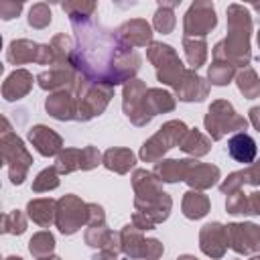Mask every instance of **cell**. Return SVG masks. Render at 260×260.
<instances>
[{
  "label": "cell",
  "instance_id": "obj_55",
  "mask_svg": "<svg viewBox=\"0 0 260 260\" xmlns=\"http://www.w3.org/2000/svg\"><path fill=\"white\" fill-rule=\"evenodd\" d=\"M4 260H22V258H20V256H6Z\"/></svg>",
  "mask_w": 260,
  "mask_h": 260
},
{
  "label": "cell",
  "instance_id": "obj_22",
  "mask_svg": "<svg viewBox=\"0 0 260 260\" xmlns=\"http://www.w3.org/2000/svg\"><path fill=\"white\" fill-rule=\"evenodd\" d=\"M83 240H85L87 246L98 248V250H110V252H116V254L122 252L120 232L116 234V232H112L106 225H91V228H87L85 234H83Z\"/></svg>",
  "mask_w": 260,
  "mask_h": 260
},
{
  "label": "cell",
  "instance_id": "obj_8",
  "mask_svg": "<svg viewBox=\"0 0 260 260\" xmlns=\"http://www.w3.org/2000/svg\"><path fill=\"white\" fill-rule=\"evenodd\" d=\"M205 130L211 140H221L228 132H244L248 128V120L240 116L232 102L228 100H215L211 102L205 118H203Z\"/></svg>",
  "mask_w": 260,
  "mask_h": 260
},
{
  "label": "cell",
  "instance_id": "obj_19",
  "mask_svg": "<svg viewBox=\"0 0 260 260\" xmlns=\"http://www.w3.org/2000/svg\"><path fill=\"white\" fill-rule=\"evenodd\" d=\"M32 73L26 69H14L2 83V98L6 102H16L22 100L24 95H28V91L32 89Z\"/></svg>",
  "mask_w": 260,
  "mask_h": 260
},
{
  "label": "cell",
  "instance_id": "obj_3",
  "mask_svg": "<svg viewBox=\"0 0 260 260\" xmlns=\"http://www.w3.org/2000/svg\"><path fill=\"white\" fill-rule=\"evenodd\" d=\"M228 37L211 49L213 61H225L234 67H248L252 59L250 37H252V16L248 6L230 4L228 10Z\"/></svg>",
  "mask_w": 260,
  "mask_h": 260
},
{
  "label": "cell",
  "instance_id": "obj_2",
  "mask_svg": "<svg viewBox=\"0 0 260 260\" xmlns=\"http://www.w3.org/2000/svg\"><path fill=\"white\" fill-rule=\"evenodd\" d=\"M132 187H134L132 223L140 232L154 230L171 215L173 209L171 195L162 191L160 181L152 175V171L146 169H136L132 173Z\"/></svg>",
  "mask_w": 260,
  "mask_h": 260
},
{
  "label": "cell",
  "instance_id": "obj_23",
  "mask_svg": "<svg viewBox=\"0 0 260 260\" xmlns=\"http://www.w3.org/2000/svg\"><path fill=\"white\" fill-rule=\"evenodd\" d=\"M256 152H258L256 140H254L248 132H236V134L228 140V154H230L236 162H242V165L248 167V165L254 162Z\"/></svg>",
  "mask_w": 260,
  "mask_h": 260
},
{
  "label": "cell",
  "instance_id": "obj_9",
  "mask_svg": "<svg viewBox=\"0 0 260 260\" xmlns=\"http://www.w3.org/2000/svg\"><path fill=\"white\" fill-rule=\"evenodd\" d=\"M87 215H89L87 203L81 201L77 195L67 193L61 199H57L55 225L63 236H73L83 225H87Z\"/></svg>",
  "mask_w": 260,
  "mask_h": 260
},
{
  "label": "cell",
  "instance_id": "obj_21",
  "mask_svg": "<svg viewBox=\"0 0 260 260\" xmlns=\"http://www.w3.org/2000/svg\"><path fill=\"white\" fill-rule=\"evenodd\" d=\"M217 181H219V167L209 165V162H199V160H193V165L185 177V183L195 191L209 189Z\"/></svg>",
  "mask_w": 260,
  "mask_h": 260
},
{
  "label": "cell",
  "instance_id": "obj_12",
  "mask_svg": "<svg viewBox=\"0 0 260 260\" xmlns=\"http://www.w3.org/2000/svg\"><path fill=\"white\" fill-rule=\"evenodd\" d=\"M228 242L230 248L240 254V256H248V254H258L260 252V225L252 223V221H242V223H228Z\"/></svg>",
  "mask_w": 260,
  "mask_h": 260
},
{
  "label": "cell",
  "instance_id": "obj_13",
  "mask_svg": "<svg viewBox=\"0 0 260 260\" xmlns=\"http://www.w3.org/2000/svg\"><path fill=\"white\" fill-rule=\"evenodd\" d=\"M199 248L201 252L211 258V260H219L225 256L230 242H228V228L219 221H209L201 228L199 232Z\"/></svg>",
  "mask_w": 260,
  "mask_h": 260
},
{
  "label": "cell",
  "instance_id": "obj_17",
  "mask_svg": "<svg viewBox=\"0 0 260 260\" xmlns=\"http://www.w3.org/2000/svg\"><path fill=\"white\" fill-rule=\"evenodd\" d=\"M116 32L130 47H148L152 43V26L144 18H130L122 22Z\"/></svg>",
  "mask_w": 260,
  "mask_h": 260
},
{
  "label": "cell",
  "instance_id": "obj_58",
  "mask_svg": "<svg viewBox=\"0 0 260 260\" xmlns=\"http://www.w3.org/2000/svg\"><path fill=\"white\" fill-rule=\"evenodd\" d=\"M258 49H260V30H258Z\"/></svg>",
  "mask_w": 260,
  "mask_h": 260
},
{
  "label": "cell",
  "instance_id": "obj_32",
  "mask_svg": "<svg viewBox=\"0 0 260 260\" xmlns=\"http://www.w3.org/2000/svg\"><path fill=\"white\" fill-rule=\"evenodd\" d=\"M61 8L69 16L71 24H77V22L91 20L95 16L98 4L95 2H85V0H71V2H61Z\"/></svg>",
  "mask_w": 260,
  "mask_h": 260
},
{
  "label": "cell",
  "instance_id": "obj_42",
  "mask_svg": "<svg viewBox=\"0 0 260 260\" xmlns=\"http://www.w3.org/2000/svg\"><path fill=\"white\" fill-rule=\"evenodd\" d=\"M225 209L232 215H250V201L248 195L244 191H236L232 195H228L225 199Z\"/></svg>",
  "mask_w": 260,
  "mask_h": 260
},
{
  "label": "cell",
  "instance_id": "obj_54",
  "mask_svg": "<svg viewBox=\"0 0 260 260\" xmlns=\"http://www.w3.org/2000/svg\"><path fill=\"white\" fill-rule=\"evenodd\" d=\"M39 260H61V258L55 256V254H51V256H45V258H39Z\"/></svg>",
  "mask_w": 260,
  "mask_h": 260
},
{
  "label": "cell",
  "instance_id": "obj_41",
  "mask_svg": "<svg viewBox=\"0 0 260 260\" xmlns=\"http://www.w3.org/2000/svg\"><path fill=\"white\" fill-rule=\"evenodd\" d=\"M57 187H59V173H57L55 167L43 169L32 181V191L35 193H47V191H53Z\"/></svg>",
  "mask_w": 260,
  "mask_h": 260
},
{
  "label": "cell",
  "instance_id": "obj_15",
  "mask_svg": "<svg viewBox=\"0 0 260 260\" xmlns=\"http://www.w3.org/2000/svg\"><path fill=\"white\" fill-rule=\"evenodd\" d=\"M28 142L41 156H57L63 150V138L45 124H37L28 130Z\"/></svg>",
  "mask_w": 260,
  "mask_h": 260
},
{
  "label": "cell",
  "instance_id": "obj_5",
  "mask_svg": "<svg viewBox=\"0 0 260 260\" xmlns=\"http://www.w3.org/2000/svg\"><path fill=\"white\" fill-rule=\"evenodd\" d=\"M71 93L77 100V118L75 120L77 122H89L95 116H102L106 112L110 100L114 98V87L91 83L79 75Z\"/></svg>",
  "mask_w": 260,
  "mask_h": 260
},
{
  "label": "cell",
  "instance_id": "obj_50",
  "mask_svg": "<svg viewBox=\"0 0 260 260\" xmlns=\"http://www.w3.org/2000/svg\"><path fill=\"white\" fill-rule=\"evenodd\" d=\"M248 201H250V215H260V193H250Z\"/></svg>",
  "mask_w": 260,
  "mask_h": 260
},
{
  "label": "cell",
  "instance_id": "obj_52",
  "mask_svg": "<svg viewBox=\"0 0 260 260\" xmlns=\"http://www.w3.org/2000/svg\"><path fill=\"white\" fill-rule=\"evenodd\" d=\"M93 260H118V254L116 252H110V250H100V254Z\"/></svg>",
  "mask_w": 260,
  "mask_h": 260
},
{
  "label": "cell",
  "instance_id": "obj_26",
  "mask_svg": "<svg viewBox=\"0 0 260 260\" xmlns=\"http://www.w3.org/2000/svg\"><path fill=\"white\" fill-rule=\"evenodd\" d=\"M26 215L41 228H49L51 223H55V215H57V201L51 197H39V199H30L26 203Z\"/></svg>",
  "mask_w": 260,
  "mask_h": 260
},
{
  "label": "cell",
  "instance_id": "obj_28",
  "mask_svg": "<svg viewBox=\"0 0 260 260\" xmlns=\"http://www.w3.org/2000/svg\"><path fill=\"white\" fill-rule=\"evenodd\" d=\"M209 197L201 191H195V189H189L185 195H183V201H181V209H183V215L187 219H201L209 213Z\"/></svg>",
  "mask_w": 260,
  "mask_h": 260
},
{
  "label": "cell",
  "instance_id": "obj_6",
  "mask_svg": "<svg viewBox=\"0 0 260 260\" xmlns=\"http://www.w3.org/2000/svg\"><path fill=\"white\" fill-rule=\"evenodd\" d=\"M146 59L154 65V71H156V79L173 89L179 87V83L183 81L185 73H187V67L183 65V61L179 59V53L167 45V43H160V41H152L148 47H146Z\"/></svg>",
  "mask_w": 260,
  "mask_h": 260
},
{
  "label": "cell",
  "instance_id": "obj_45",
  "mask_svg": "<svg viewBox=\"0 0 260 260\" xmlns=\"http://www.w3.org/2000/svg\"><path fill=\"white\" fill-rule=\"evenodd\" d=\"M165 252V246L156 238H146L142 248V260H158Z\"/></svg>",
  "mask_w": 260,
  "mask_h": 260
},
{
  "label": "cell",
  "instance_id": "obj_40",
  "mask_svg": "<svg viewBox=\"0 0 260 260\" xmlns=\"http://www.w3.org/2000/svg\"><path fill=\"white\" fill-rule=\"evenodd\" d=\"M51 18H53V14H51L49 4L37 2V4L30 6L26 20H28V26H32V28H37V30H43V28H47V26L51 24Z\"/></svg>",
  "mask_w": 260,
  "mask_h": 260
},
{
  "label": "cell",
  "instance_id": "obj_25",
  "mask_svg": "<svg viewBox=\"0 0 260 260\" xmlns=\"http://www.w3.org/2000/svg\"><path fill=\"white\" fill-rule=\"evenodd\" d=\"M102 165L112 171V173H118V175H126L134 169L136 165V154L130 150V148H122V146H114V148H108L104 152V160Z\"/></svg>",
  "mask_w": 260,
  "mask_h": 260
},
{
  "label": "cell",
  "instance_id": "obj_27",
  "mask_svg": "<svg viewBox=\"0 0 260 260\" xmlns=\"http://www.w3.org/2000/svg\"><path fill=\"white\" fill-rule=\"evenodd\" d=\"M37 53H39V43L30 39H16L6 49V61L10 65H24L30 61L37 63Z\"/></svg>",
  "mask_w": 260,
  "mask_h": 260
},
{
  "label": "cell",
  "instance_id": "obj_39",
  "mask_svg": "<svg viewBox=\"0 0 260 260\" xmlns=\"http://www.w3.org/2000/svg\"><path fill=\"white\" fill-rule=\"evenodd\" d=\"M26 232V215L20 209H12L2 215V234L20 236Z\"/></svg>",
  "mask_w": 260,
  "mask_h": 260
},
{
  "label": "cell",
  "instance_id": "obj_10",
  "mask_svg": "<svg viewBox=\"0 0 260 260\" xmlns=\"http://www.w3.org/2000/svg\"><path fill=\"white\" fill-rule=\"evenodd\" d=\"M217 26V14L213 2L197 0L189 6L183 16V37L185 39H205Z\"/></svg>",
  "mask_w": 260,
  "mask_h": 260
},
{
  "label": "cell",
  "instance_id": "obj_51",
  "mask_svg": "<svg viewBox=\"0 0 260 260\" xmlns=\"http://www.w3.org/2000/svg\"><path fill=\"white\" fill-rule=\"evenodd\" d=\"M250 124L260 132V106H254V108H250Z\"/></svg>",
  "mask_w": 260,
  "mask_h": 260
},
{
  "label": "cell",
  "instance_id": "obj_57",
  "mask_svg": "<svg viewBox=\"0 0 260 260\" xmlns=\"http://www.w3.org/2000/svg\"><path fill=\"white\" fill-rule=\"evenodd\" d=\"M250 260H260V254H254V256H252Z\"/></svg>",
  "mask_w": 260,
  "mask_h": 260
},
{
  "label": "cell",
  "instance_id": "obj_38",
  "mask_svg": "<svg viewBox=\"0 0 260 260\" xmlns=\"http://www.w3.org/2000/svg\"><path fill=\"white\" fill-rule=\"evenodd\" d=\"M236 67L225 61H213L207 69L209 85H228L232 79H236Z\"/></svg>",
  "mask_w": 260,
  "mask_h": 260
},
{
  "label": "cell",
  "instance_id": "obj_35",
  "mask_svg": "<svg viewBox=\"0 0 260 260\" xmlns=\"http://www.w3.org/2000/svg\"><path fill=\"white\" fill-rule=\"evenodd\" d=\"M236 85L246 100H254L260 95V77L252 67H244L236 73Z\"/></svg>",
  "mask_w": 260,
  "mask_h": 260
},
{
  "label": "cell",
  "instance_id": "obj_33",
  "mask_svg": "<svg viewBox=\"0 0 260 260\" xmlns=\"http://www.w3.org/2000/svg\"><path fill=\"white\" fill-rule=\"evenodd\" d=\"M51 49H53V57H55V65H71V59H73V51H75V41L65 35V32H59L51 39Z\"/></svg>",
  "mask_w": 260,
  "mask_h": 260
},
{
  "label": "cell",
  "instance_id": "obj_24",
  "mask_svg": "<svg viewBox=\"0 0 260 260\" xmlns=\"http://www.w3.org/2000/svg\"><path fill=\"white\" fill-rule=\"evenodd\" d=\"M177 106L175 98L162 89V87H148L146 95H144V114L148 116V120H152L156 114H167L173 112Z\"/></svg>",
  "mask_w": 260,
  "mask_h": 260
},
{
  "label": "cell",
  "instance_id": "obj_34",
  "mask_svg": "<svg viewBox=\"0 0 260 260\" xmlns=\"http://www.w3.org/2000/svg\"><path fill=\"white\" fill-rule=\"evenodd\" d=\"M183 49H185L187 63L191 65L193 71H197L199 67L205 65V61H207V43H205V39H185L183 37Z\"/></svg>",
  "mask_w": 260,
  "mask_h": 260
},
{
  "label": "cell",
  "instance_id": "obj_56",
  "mask_svg": "<svg viewBox=\"0 0 260 260\" xmlns=\"http://www.w3.org/2000/svg\"><path fill=\"white\" fill-rule=\"evenodd\" d=\"M252 8H254L256 12H260V4H258V2H256V4H252Z\"/></svg>",
  "mask_w": 260,
  "mask_h": 260
},
{
  "label": "cell",
  "instance_id": "obj_31",
  "mask_svg": "<svg viewBox=\"0 0 260 260\" xmlns=\"http://www.w3.org/2000/svg\"><path fill=\"white\" fill-rule=\"evenodd\" d=\"M181 0H175V2H165L160 0L158 2V8L154 12V18H152V26L162 32V35H169L173 32L175 24H177V18H175V8L179 6Z\"/></svg>",
  "mask_w": 260,
  "mask_h": 260
},
{
  "label": "cell",
  "instance_id": "obj_43",
  "mask_svg": "<svg viewBox=\"0 0 260 260\" xmlns=\"http://www.w3.org/2000/svg\"><path fill=\"white\" fill-rule=\"evenodd\" d=\"M104 160V154L98 150V146H83L81 148V171H91Z\"/></svg>",
  "mask_w": 260,
  "mask_h": 260
},
{
  "label": "cell",
  "instance_id": "obj_29",
  "mask_svg": "<svg viewBox=\"0 0 260 260\" xmlns=\"http://www.w3.org/2000/svg\"><path fill=\"white\" fill-rule=\"evenodd\" d=\"M144 236L142 232L130 221L120 230V242H122V254L128 256L130 260L142 258V248H144Z\"/></svg>",
  "mask_w": 260,
  "mask_h": 260
},
{
  "label": "cell",
  "instance_id": "obj_30",
  "mask_svg": "<svg viewBox=\"0 0 260 260\" xmlns=\"http://www.w3.org/2000/svg\"><path fill=\"white\" fill-rule=\"evenodd\" d=\"M179 148H181L185 154H189V156H193V158H199V156H205V154L211 150V140H209L201 130L189 128L187 134H185V138H183V142L179 144Z\"/></svg>",
  "mask_w": 260,
  "mask_h": 260
},
{
  "label": "cell",
  "instance_id": "obj_47",
  "mask_svg": "<svg viewBox=\"0 0 260 260\" xmlns=\"http://www.w3.org/2000/svg\"><path fill=\"white\" fill-rule=\"evenodd\" d=\"M240 173H242L244 185H252V187H258L260 185V160H254L252 165H248Z\"/></svg>",
  "mask_w": 260,
  "mask_h": 260
},
{
  "label": "cell",
  "instance_id": "obj_48",
  "mask_svg": "<svg viewBox=\"0 0 260 260\" xmlns=\"http://www.w3.org/2000/svg\"><path fill=\"white\" fill-rule=\"evenodd\" d=\"M89 215H87V228L91 225H106V211L98 203H87Z\"/></svg>",
  "mask_w": 260,
  "mask_h": 260
},
{
  "label": "cell",
  "instance_id": "obj_16",
  "mask_svg": "<svg viewBox=\"0 0 260 260\" xmlns=\"http://www.w3.org/2000/svg\"><path fill=\"white\" fill-rule=\"evenodd\" d=\"M45 110H47V114L51 118H55L59 122L75 120L77 118V100L69 89L53 91L45 100Z\"/></svg>",
  "mask_w": 260,
  "mask_h": 260
},
{
  "label": "cell",
  "instance_id": "obj_14",
  "mask_svg": "<svg viewBox=\"0 0 260 260\" xmlns=\"http://www.w3.org/2000/svg\"><path fill=\"white\" fill-rule=\"evenodd\" d=\"M77 77H79V73H77L71 65H65V67L53 65V67H49L47 71H41V73L37 75V83H39L41 89L51 91V93H53V91H63V89L73 91Z\"/></svg>",
  "mask_w": 260,
  "mask_h": 260
},
{
  "label": "cell",
  "instance_id": "obj_44",
  "mask_svg": "<svg viewBox=\"0 0 260 260\" xmlns=\"http://www.w3.org/2000/svg\"><path fill=\"white\" fill-rule=\"evenodd\" d=\"M242 187H244V179H242V173H240V171L230 173V175L219 183V191H221L223 195H232V193H236V191H242Z\"/></svg>",
  "mask_w": 260,
  "mask_h": 260
},
{
  "label": "cell",
  "instance_id": "obj_36",
  "mask_svg": "<svg viewBox=\"0 0 260 260\" xmlns=\"http://www.w3.org/2000/svg\"><path fill=\"white\" fill-rule=\"evenodd\" d=\"M59 175H69L81 169V148H63L55 156V165Z\"/></svg>",
  "mask_w": 260,
  "mask_h": 260
},
{
  "label": "cell",
  "instance_id": "obj_37",
  "mask_svg": "<svg viewBox=\"0 0 260 260\" xmlns=\"http://www.w3.org/2000/svg\"><path fill=\"white\" fill-rule=\"evenodd\" d=\"M55 250V236L47 230L43 232H37L32 234V238L28 240V252L39 260V258H45V256H51Z\"/></svg>",
  "mask_w": 260,
  "mask_h": 260
},
{
  "label": "cell",
  "instance_id": "obj_46",
  "mask_svg": "<svg viewBox=\"0 0 260 260\" xmlns=\"http://www.w3.org/2000/svg\"><path fill=\"white\" fill-rule=\"evenodd\" d=\"M22 10V2H16V0H2L0 2V18L2 20H12L20 14Z\"/></svg>",
  "mask_w": 260,
  "mask_h": 260
},
{
  "label": "cell",
  "instance_id": "obj_4",
  "mask_svg": "<svg viewBox=\"0 0 260 260\" xmlns=\"http://www.w3.org/2000/svg\"><path fill=\"white\" fill-rule=\"evenodd\" d=\"M2 124H4V130L0 136V150H2V158L8 167V177H10L12 185H22L28 175V169L32 165V154L24 146L22 138L10 130V124L6 118H2Z\"/></svg>",
  "mask_w": 260,
  "mask_h": 260
},
{
  "label": "cell",
  "instance_id": "obj_53",
  "mask_svg": "<svg viewBox=\"0 0 260 260\" xmlns=\"http://www.w3.org/2000/svg\"><path fill=\"white\" fill-rule=\"evenodd\" d=\"M177 260H197L195 256H191V254H183V256H179Z\"/></svg>",
  "mask_w": 260,
  "mask_h": 260
},
{
  "label": "cell",
  "instance_id": "obj_1",
  "mask_svg": "<svg viewBox=\"0 0 260 260\" xmlns=\"http://www.w3.org/2000/svg\"><path fill=\"white\" fill-rule=\"evenodd\" d=\"M73 26L75 51L71 67L91 83L100 85H124L134 79L140 69V55L134 47L126 45L116 30L106 28L95 20L77 22Z\"/></svg>",
  "mask_w": 260,
  "mask_h": 260
},
{
  "label": "cell",
  "instance_id": "obj_7",
  "mask_svg": "<svg viewBox=\"0 0 260 260\" xmlns=\"http://www.w3.org/2000/svg\"><path fill=\"white\" fill-rule=\"evenodd\" d=\"M187 130L189 128H187V124L183 120H169V122H165L148 140L142 142L140 152H138L140 160L156 165L158 160H162V156L171 148H175V146H179L183 142Z\"/></svg>",
  "mask_w": 260,
  "mask_h": 260
},
{
  "label": "cell",
  "instance_id": "obj_11",
  "mask_svg": "<svg viewBox=\"0 0 260 260\" xmlns=\"http://www.w3.org/2000/svg\"><path fill=\"white\" fill-rule=\"evenodd\" d=\"M146 83L138 77L130 79L122 87V110L126 118L134 126H146L150 120L144 114V95H146Z\"/></svg>",
  "mask_w": 260,
  "mask_h": 260
},
{
  "label": "cell",
  "instance_id": "obj_18",
  "mask_svg": "<svg viewBox=\"0 0 260 260\" xmlns=\"http://www.w3.org/2000/svg\"><path fill=\"white\" fill-rule=\"evenodd\" d=\"M175 95L181 102H203L209 95V81H205L197 71L187 69L183 81L175 89Z\"/></svg>",
  "mask_w": 260,
  "mask_h": 260
},
{
  "label": "cell",
  "instance_id": "obj_20",
  "mask_svg": "<svg viewBox=\"0 0 260 260\" xmlns=\"http://www.w3.org/2000/svg\"><path fill=\"white\" fill-rule=\"evenodd\" d=\"M195 158H162L154 165L152 175L160 181V183H177V181H185L191 165Z\"/></svg>",
  "mask_w": 260,
  "mask_h": 260
},
{
  "label": "cell",
  "instance_id": "obj_49",
  "mask_svg": "<svg viewBox=\"0 0 260 260\" xmlns=\"http://www.w3.org/2000/svg\"><path fill=\"white\" fill-rule=\"evenodd\" d=\"M37 63L39 65H55V57H53V49L51 45H39V53H37Z\"/></svg>",
  "mask_w": 260,
  "mask_h": 260
}]
</instances>
